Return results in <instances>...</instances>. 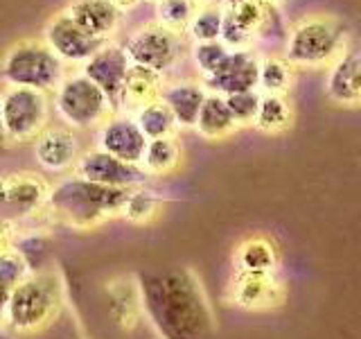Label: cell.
Returning <instances> with one entry per match:
<instances>
[{
  "label": "cell",
  "instance_id": "52a82bcc",
  "mask_svg": "<svg viewBox=\"0 0 361 339\" xmlns=\"http://www.w3.org/2000/svg\"><path fill=\"white\" fill-rule=\"evenodd\" d=\"M54 111L71 129L99 127L111 113H116L106 95L84 73H71L54 90Z\"/></svg>",
  "mask_w": 361,
  "mask_h": 339
},
{
  "label": "cell",
  "instance_id": "3957f363",
  "mask_svg": "<svg viewBox=\"0 0 361 339\" xmlns=\"http://www.w3.org/2000/svg\"><path fill=\"white\" fill-rule=\"evenodd\" d=\"M66 303V280L56 267L34 271L9 290L3 323L11 335H37L45 331Z\"/></svg>",
  "mask_w": 361,
  "mask_h": 339
},
{
  "label": "cell",
  "instance_id": "cb8c5ba5",
  "mask_svg": "<svg viewBox=\"0 0 361 339\" xmlns=\"http://www.w3.org/2000/svg\"><path fill=\"white\" fill-rule=\"evenodd\" d=\"M195 129L206 141H224L237 129L231 111L226 107V100L221 95H214V93L206 95Z\"/></svg>",
  "mask_w": 361,
  "mask_h": 339
},
{
  "label": "cell",
  "instance_id": "ab89813d",
  "mask_svg": "<svg viewBox=\"0 0 361 339\" xmlns=\"http://www.w3.org/2000/svg\"><path fill=\"white\" fill-rule=\"evenodd\" d=\"M197 7H206V5H219V0H192Z\"/></svg>",
  "mask_w": 361,
  "mask_h": 339
},
{
  "label": "cell",
  "instance_id": "7a4b0ae2",
  "mask_svg": "<svg viewBox=\"0 0 361 339\" xmlns=\"http://www.w3.org/2000/svg\"><path fill=\"white\" fill-rule=\"evenodd\" d=\"M129 190L106 188L77 177L61 179L59 184L50 186L45 208L50 218L61 222L68 229L75 231H93L104 222L120 218Z\"/></svg>",
  "mask_w": 361,
  "mask_h": 339
},
{
  "label": "cell",
  "instance_id": "b9f144b4",
  "mask_svg": "<svg viewBox=\"0 0 361 339\" xmlns=\"http://www.w3.org/2000/svg\"><path fill=\"white\" fill-rule=\"evenodd\" d=\"M264 3H271V0H264Z\"/></svg>",
  "mask_w": 361,
  "mask_h": 339
},
{
  "label": "cell",
  "instance_id": "4fadbf2b",
  "mask_svg": "<svg viewBox=\"0 0 361 339\" xmlns=\"http://www.w3.org/2000/svg\"><path fill=\"white\" fill-rule=\"evenodd\" d=\"M228 297L237 308L271 310L285 299V285H282L278 271H271V274L235 271L228 285Z\"/></svg>",
  "mask_w": 361,
  "mask_h": 339
},
{
  "label": "cell",
  "instance_id": "ac0fdd59",
  "mask_svg": "<svg viewBox=\"0 0 361 339\" xmlns=\"http://www.w3.org/2000/svg\"><path fill=\"white\" fill-rule=\"evenodd\" d=\"M66 14L71 16L79 28L90 37L109 39L118 30L122 20V11L111 0H73Z\"/></svg>",
  "mask_w": 361,
  "mask_h": 339
},
{
  "label": "cell",
  "instance_id": "7c38bea8",
  "mask_svg": "<svg viewBox=\"0 0 361 339\" xmlns=\"http://www.w3.org/2000/svg\"><path fill=\"white\" fill-rule=\"evenodd\" d=\"M79 156H82V145L75 129L66 124H48L34 138V158L45 174L75 172Z\"/></svg>",
  "mask_w": 361,
  "mask_h": 339
},
{
  "label": "cell",
  "instance_id": "8d00e7d4",
  "mask_svg": "<svg viewBox=\"0 0 361 339\" xmlns=\"http://www.w3.org/2000/svg\"><path fill=\"white\" fill-rule=\"evenodd\" d=\"M7 299H9V290L0 287V321H3V314H5V308H7Z\"/></svg>",
  "mask_w": 361,
  "mask_h": 339
},
{
  "label": "cell",
  "instance_id": "ffe728a7",
  "mask_svg": "<svg viewBox=\"0 0 361 339\" xmlns=\"http://www.w3.org/2000/svg\"><path fill=\"white\" fill-rule=\"evenodd\" d=\"M5 179H7L5 206L9 210H14L16 215H32L45 208L50 184L43 177L32 172H18Z\"/></svg>",
  "mask_w": 361,
  "mask_h": 339
},
{
  "label": "cell",
  "instance_id": "f546056e",
  "mask_svg": "<svg viewBox=\"0 0 361 339\" xmlns=\"http://www.w3.org/2000/svg\"><path fill=\"white\" fill-rule=\"evenodd\" d=\"M224 25V7L221 5H206L197 7L195 16H192L188 32L197 43L219 41Z\"/></svg>",
  "mask_w": 361,
  "mask_h": 339
},
{
  "label": "cell",
  "instance_id": "6da1fadb",
  "mask_svg": "<svg viewBox=\"0 0 361 339\" xmlns=\"http://www.w3.org/2000/svg\"><path fill=\"white\" fill-rule=\"evenodd\" d=\"M138 278L147 321L158 339H208L214 314L201 280L188 267L145 269Z\"/></svg>",
  "mask_w": 361,
  "mask_h": 339
},
{
  "label": "cell",
  "instance_id": "5bb4252c",
  "mask_svg": "<svg viewBox=\"0 0 361 339\" xmlns=\"http://www.w3.org/2000/svg\"><path fill=\"white\" fill-rule=\"evenodd\" d=\"M97 150L120 158L124 163L140 165L147 138L138 129V124L131 116L124 113H111L97 129Z\"/></svg>",
  "mask_w": 361,
  "mask_h": 339
},
{
  "label": "cell",
  "instance_id": "83f0119b",
  "mask_svg": "<svg viewBox=\"0 0 361 339\" xmlns=\"http://www.w3.org/2000/svg\"><path fill=\"white\" fill-rule=\"evenodd\" d=\"M163 210V199L161 195H156L154 190L147 186H138L127 192L124 206L120 210V218L127 220L131 224H152Z\"/></svg>",
  "mask_w": 361,
  "mask_h": 339
},
{
  "label": "cell",
  "instance_id": "836d02e7",
  "mask_svg": "<svg viewBox=\"0 0 361 339\" xmlns=\"http://www.w3.org/2000/svg\"><path fill=\"white\" fill-rule=\"evenodd\" d=\"M27 276H30V269L16 249L14 246L3 249V251H0V287L11 290Z\"/></svg>",
  "mask_w": 361,
  "mask_h": 339
},
{
  "label": "cell",
  "instance_id": "74e56055",
  "mask_svg": "<svg viewBox=\"0 0 361 339\" xmlns=\"http://www.w3.org/2000/svg\"><path fill=\"white\" fill-rule=\"evenodd\" d=\"M5 190H7V179L0 177V206H5Z\"/></svg>",
  "mask_w": 361,
  "mask_h": 339
},
{
  "label": "cell",
  "instance_id": "9a60e30c",
  "mask_svg": "<svg viewBox=\"0 0 361 339\" xmlns=\"http://www.w3.org/2000/svg\"><path fill=\"white\" fill-rule=\"evenodd\" d=\"M259 59L253 50H231L217 73L203 77V88L214 95H233L244 90H257Z\"/></svg>",
  "mask_w": 361,
  "mask_h": 339
},
{
  "label": "cell",
  "instance_id": "5b68a950",
  "mask_svg": "<svg viewBox=\"0 0 361 339\" xmlns=\"http://www.w3.org/2000/svg\"><path fill=\"white\" fill-rule=\"evenodd\" d=\"M348 30L330 14H310L287 32L285 61L300 68L332 66L345 52Z\"/></svg>",
  "mask_w": 361,
  "mask_h": 339
},
{
  "label": "cell",
  "instance_id": "9c48e42d",
  "mask_svg": "<svg viewBox=\"0 0 361 339\" xmlns=\"http://www.w3.org/2000/svg\"><path fill=\"white\" fill-rule=\"evenodd\" d=\"M122 48L133 66H142L147 71L163 75L178 59L180 39L178 32L167 30L163 25H158V23H149V25L135 30Z\"/></svg>",
  "mask_w": 361,
  "mask_h": 339
},
{
  "label": "cell",
  "instance_id": "ba28073f",
  "mask_svg": "<svg viewBox=\"0 0 361 339\" xmlns=\"http://www.w3.org/2000/svg\"><path fill=\"white\" fill-rule=\"evenodd\" d=\"M0 120L7 143H30L50 124L48 93L9 86L0 93Z\"/></svg>",
  "mask_w": 361,
  "mask_h": 339
},
{
  "label": "cell",
  "instance_id": "8992f818",
  "mask_svg": "<svg viewBox=\"0 0 361 339\" xmlns=\"http://www.w3.org/2000/svg\"><path fill=\"white\" fill-rule=\"evenodd\" d=\"M0 75L9 86L52 93L66 77V68L45 43L20 41L7 50L3 64H0Z\"/></svg>",
  "mask_w": 361,
  "mask_h": 339
},
{
  "label": "cell",
  "instance_id": "277c9868",
  "mask_svg": "<svg viewBox=\"0 0 361 339\" xmlns=\"http://www.w3.org/2000/svg\"><path fill=\"white\" fill-rule=\"evenodd\" d=\"M93 310L104 314V323H88V339H158L145 316L135 274H116L102 282Z\"/></svg>",
  "mask_w": 361,
  "mask_h": 339
},
{
  "label": "cell",
  "instance_id": "30bf717a",
  "mask_svg": "<svg viewBox=\"0 0 361 339\" xmlns=\"http://www.w3.org/2000/svg\"><path fill=\"white\" fill-rule=\"evenodd\" d=\"M75 174L86 181H93V184L106 188H120V190H133L138 186L149 184V177L145 174V170L140 165L124 163L120 158L97 150V147L82 152L75 165Z\"/></svg>",
  "mask_w": 361,
  "mask_h": 339
},
{
  "label": "cell",
  "instance_id": "7402d4cb",
  "mask_svg": "<svg viewBox=\"0 0 361 339\" xmlns=\"http://www.w3.org/2000/svg\"><path fill=\"white\" fill-rule=\"evenodd\" d=\"M235 271L246 274H271L278 271V249L264 235H251L237 244L233 256Z\"/></svg>",
  "mask_w": 361,
  "mask_h": 339
},
{
  "label": "cell",
  "instance_id": "1f68e13d",
  "mask_svg": "<svg viewBox=\"0 0 361 339\" xmlns=\"http://www.w3.org/2000/svg\"><path fill=\"white\" fill-rule=\"evenodd\" d=\"M231 54V50L226 48L221 41H208V43H197L195 45V64L199 68V73L203 77H210L212 73L219 71V66L226 61V56Z\"/></svg>",
  "mask_w": 361,
  "mask_h": 339
},
{
  "label": "cell",
  "instance_id": "e0dca14e",
  "mask_svg": "<svg viewBox=\"0 0 361 339\" xmlns=\"http://www.w3.org/2000/svg\"><path fill=\"white\" fill-rule=\"evenodd\" d=\"M325 90L336 105L361 107V50H348L332 64Z\"/></svg>",
  "mask_w": 361,
  "mask_h": 339
},
{
  "label": "cell",
  "instance_id": "8fae6325",
  "mask_svg": "<svg viewBox=\"0 0 361 339\" xmlns=\"http://www.w3.org/2000/svg\"><path fill=\"white\" fill-rule=\"evenodd\" d=\"M45 45H48L63 64L66 61L86 64L97 50L104 48L106 41L90 37V34L79 28L66 11H59V14H54L48 20V25H45Z\"/></svg>",
  "mask_w": 361,
  "mask_h": 339
},
{
  "label": "cell",
  "instance_id": "60d3db41",
  "mask_svg": "<svg viewBox=\"0 0 361 339\" xmlns=\"http://www.w3.org/2000/svg\"><path fill=\"white\" fill-rule=\"evenodd\" d=\"M7 143V138H5V131H3V120H0V147H3Z\"/></svg>",
  "mask_w": 361,
  "mask_h": 339
},
{
  "label": "cell",
  "instance_id": "d4e9b609",
  "mask_svg": "<svg viewBox=\"0 0 361 339\" xmlns=\"http://www.w3.org/2000/svg\"><path fill=\"white\" fill-rule=\"evenodd\" d=\"M131 118L135 120V124H138V129L142 131V136L147 141L176 136V129H178L176 122H174V116L169 113V109L165 107V102L161 97L152 100L149 105L140 107Z\"/></svg>",
  "mask_w": 361,
  "mask_h": 339
},
{
  "label": "cell",
  "instance_id": "603a6c76",
  "mask_svg": "<svg viewBox=\"0 0 361 339\" xmlns=\"http://www.w3.org/2000/svg\"><path fill=\"white\" fill-rule=\"evenodd\" d=\"M180 161H183V152H180L176 136H167V138L147 141L140 158V167L149 179L169 177L180 167Z\"/></svg>",
  "mask_w": 361,
  "mask_h": 339
},
{
  "label": "cell",
  "instance_id": "d6a6232c",
  "mask_svg": "<svg viewBox=\"0 0 361 339\" xmlns=\"http://www.w3.org/2000/svg\"><path fill=\"white\" fill-rule=\"evenodd\" d=\"M224 100H226V107H228L237 127H242V124H253L257 107H259V90L233 93V95H226Z\"/></svg>",
  "mask_w": 361,
  "mask_h": 339
},
{
  "label": "cell",
  "instance_id": "2e32d148",
  "mask_svg": "<svg viewBox=\"0 0 361 339\" xmlns=\"http://www.w3.org/2000/svg\"><path fill=\"white\" fill-rule=\"evenodd\" d=\"M129 66L131 61L122 45L106 43L104 48L97 50L82 68V73L106 95L113 111H118L122 84H124V77L129 73Z\"/></svg>",
  "mask_w": 361,
  "mask_h": 339
},
{
  "label": "cell",
  "instance_id": "e575fe53",
  "mask_svg": "<svg viewBox=\"0 0 361 339\" xmlns=\"http://www.w3.org/2000/svg\"><path fill=\"white\" fill-rule=\"evenodd\" d=\"M14 235H16V229H14V224H11V220L0 218V251L11 246V242H14Z\"/></svg>",
  "mask_w": 361,
  "mask_h": 339
},
{
  "label": "cell",
  "instance_id": "f35d334b",
  "mask_svg": "<svg viewBox=\"0 0 361 339\" xmlns=\"http://www.w3.org/2000/svg\"><path fill=\"white\" fill-rule=\"evenodd\" d=\"M0 339H14V335H11V331L3 321H0Z\"/></svg>",
  "mask_w": 361,
  "mask_h": 339
},
{
  "label": "cell",
  "instance_id": "4316f807",
  "mask_svg": "<svg viewBox=\"0 0 361 339\" xmlns=\"http://www.w3.org/2000/svg\"><path fill=\"white\" fill-rule=\"evenodd\" d=\"M293 111L287 95H267L259 93V107L253 124L264 133H280L291 127Z\"/></svg>",
  "mask_w": 361,
  "mask_h": 339
},
{
  "label": "cell",
  "instance_id": "f1b7e54d",
  "mask_svg": "<svg viewBox=\"0 0 361 339\" xmlns=\"http://www.w3.org/2000/svg\"><path fill=\"white\" fill-rule=\"evenodd\" d=\"M291 86V66L285 61V56H264L259 59L257 73V90L267 95H287Z\"/></svg>",
  "mask_w": 361,
  "mask_h": 339
},
{
  "label": "cell",
  "instance_id": "d590c367",
  "mask_svg": "<svg viewBox=\"0 0 361 339\" xmlns=\"http://www.w3.org/2000/svg\"><path fill=\"white\" fill-rule=\"evenodd\" d=\"M113 5H116L120 11H124V9H131V7H135L140 3V0H111Z\"/></svg>",
  "mask_w": 361,
  "mask_h": 339
},
{
  "label": "cell",
  "instance_id": "4dcf8cb0",
  "mask_svg": "<svg viewBox=\"0 0 361 339\" xmlns=\"http://www.w3.org/2000/svg\"><path fill=\"white\" fill-rule=\"evenodd\" d=\"M197 5L192 0H156V18L158 25L167 30L180 32L190 25L192 16H195Z\"/></svg>",
  "mask_w": 361,
  "mask_h": 339
},
{
  "label": "cell",
  "instance_id": "44dd1931",
  "mask_svg": "<svg viewBox=\"0 0 361 339\" xmlns=\"http://www.w3.org/2000/svg\"><path fill=\"white\" fill-rule=\"evenodd\" d=\"M161 90H163L161 75L154 73V71H147V68H142V66H133L131 64L127 77H124L116 113L133 116V113L138 111L140 107L149 105L152 100L161 97Z\"/></svg>",
  "mask_w": 361,
  "mask_h": 339
},
{
  "label": "cell",
  "instance_id": "484cf974",
  "mask_svg": "<svg viewBox=\"0 0 361 339\" xmlns=\"http://www.w3.org/2000/svg\"><path fill=\"white\" fill-rule=\"evenodd\" d=\"M11 246H14L16 251L20 254V258L25 260L30 274L54 267L52 265V242H50L48 233H41V231L16 233Z\"/></svg>",
  "mask_w": 361,
  "mask_h": 339
},
{
  "label": "cell",
  "instance_id": "d6986e66",
  "mask_svg": "<svg viewBox=\"0 0 361 339\" xmlns=\"http://www.w3.org/2000/svg\"><path fill=\"white\" fill-rule=\"evenodd\" d=\"M206 95L208 90L203 88V84L190 82V79L188 82H174L169 86H163L161 90V100L174 116L178 129H195Z\"/></svg>",
  "mask_w": 361,
  "mask_h": 339
}]
</instances>
